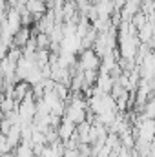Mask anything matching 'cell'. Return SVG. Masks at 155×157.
<instances>
[{
	"mask_svg": "<svg viewBox=\"0 0 155 157\" xmlns=\"http://www.w3.org/2000/svg\"><path fill=\"white\" fill-rule=\"evenodd\" d=\"M78 68H80L82 71H89V70L100 71V68H102V59L97 55L95 49H84V51H80V55H78Z\"/></svg>",
	"mask_w": 155,
	"mask_h": 157,
	"instance_id": "1",
	"label": "cell"
},
{
	"mask_svg": "<svg viewBox=\"0 0 155 157\" xmlns=\"http://www.w3.org/2000/svg\"><path fill=\"white\" fill-rule=\"evenodd\" d=\"M33 37H35V40H37L39 49H47V48H51V39H49L47 33H35Z\"/></svg>",
	"mask_w": 155,
	"mask_h": 157,
	"instance_id": "2",
	"label": "cell"
}]
</instances>
